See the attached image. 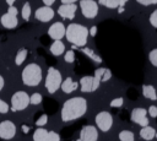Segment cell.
I'll use <instances>...</instances> for the list:
<instances>
[{
    "label": "cell",
    "instance_id": "1",
    "mask_svg": "<svg viewBox=\"0 0 157 141\" xmlns=\"http://www.w3.org/2000/svg\"><path fill=\"white\" fill-rule=\"evenodd\" d=\"M87 110V102L83 97H72L64 102L61 108V120L72 121L81 118Z\"/></svg>",
    "mask_w": 157,
    "mask_h": 141
},
{
    "label": "cell",
    "instance_id": "2",
    "mask_svg": "<svg viewBox=\"0 0 157 141\" xmlns=\"http://www.w3.org/2000/svg\"><path fill=\"white\" fill-rule=\"evenodd\" d=\"M65 37L67 42L74 44L76 48L83 47L87 43L88 28L80 23H70L65 29Z\"/></svg>",
    "mask_w": 157,
    "mask_h": 141
},
{
    "label": "cell",
    "instance_id": "3",
    "mask_svg": "<svg viewBox=\"0 0 157 141\" xmlns=\"http://www.w3.org/2000/svg\"><path fill=\"white\" fill-rule=\"evenodd\" d=\"M21 77H22V82L26 86L28 87L38 86L42 81V69L38 64L31 63L25 66V69L22 70Z\"/></svg>",
    "mask_w": 157,
    "mask_h": 141
},
{
    "label": "cell",
    "instance_id": "4",
    "mask_svg": "<svg viewBox=\"0 0 157 141\" xmlns=\"http://www.w3.org/2000/svg\"><path fill=\"white\" fill-rule=\"evenodd\" d=\"M63 82V78H61V74L58 69L55 67H49L48 69V72H47V77H45V88L49 93H55L60 85Z\"/></svg>",
    "mask_w": 157,
    "mask_h": 141
},
{
    "label": "cell",
    "instance_id": "5",
    "mask_svg": "<svg viewBox=\"0 0 157 141\" xmlns=\"http://www.w3.org/2000/svg\"><path fill=\"white\" fill-rule=\"evenodd\" d=\"M29 105V96L25 91H17L11 97V110L21 112Z\"/></svg>",
    "mask_w": 157,
    "mask_h": 141
},
{
    "label": "cell",
    "instance_id": "6",
    "mask_svg": "<svg viewBox=\"0 0 157 141\" xmlns=\"http://www.w3.org/2000/svg\"><path fill=\"white\" fill-rule=\"evenodd\" d=\"M17 13H18V11H17L16 6H9L7 12L4 13V15L1 16V18H0L1 25H2L5 28H9V29L15 28V27L18 25Z\"/></svg>",
    "mask_w": 157,
    "mask_h": 141
},
{
    "label": "cell",
    "instance_id": "7",
    "mask_svg": "<svg viewBox=\"0 0 157 141\" xmlns=\"http://www.w3.org/2000/svg\"><path fill=\"white\" fill-rule=\"evenodd\" d=\"M96 125L98 126V129L101 131H108L110 130L112 125H113V116L110 115L109 112H99L96 115Z\"/></svg>",
    "mask_w": 157,
    "mask_h": 141
},
{
    "label": "cell",
    "instance_id": "8",
    "mask_svg": "<svg viewBox=\"0 0 157 141\" xmlns=\"http://www.w3.org/2000/svg\"><path fill=\"white\" fill-rule=\"evenodd\" d=\"M81 12L86 18H94L98 13V5L94 0H81Z\"/></svg>",
    "mask_w": 157,
    "mask_h": 141
},
{
    "label": "cell",
    "instance_id": "9",
    "mask_svg": "<svg viewBox=\"0 0 157 141\" xmlns=\"http://www.w3.org/2000/svg\"><path fill=\"white\" fill-rule=\"evenodd\" d=\"M101 85V81L94 76H83L80 80V87L82 92H94Z\"/></svg>",
    "mask_w": 157,
    "mask_h": 141
},
{
    "label": "cell",
    "instance_id": "10",
    "mask_svg": "<svg viewBox=\"0 0 157 141\" xmlns=\"http://www.w3.org/2000/svg\"><path fill=\"white\" fill-rule=\"evenodd\" d=\"M16 135V125L11 120H4L0 123V139L11 140Z\"/></svg>",
    "mask_w": 157,
    "mask_h": 141
},
{
    "label": "cell",
    "instance_id": "11",
    "mask_svg": "<svg viewBox=\"0 0 157 141\" xmlns=\"http://www.w3.org/2000/svg\"><path fill=\"white\" fill-rule=\"evenodd\" d=\"M146 114H147V110L145 108H134L132 112H131V121H134L135 124L141 125L142 128L147 126L148 125V119H147Z\"/></svg>",
    "mask_w": 157,
    "mask_h": 141
},
{
    "label": "cell",
    "instance_id": "12",
    "mask_svg": "<svg viewBox=\"0 0 157 141\" xmlns=\"http://www.w3.org/2000/svg\"><path fill=\"white\" fill-rule=\"evenodd\" d=\"M98 139V131L96 126L86 125L80 131V141H97Z\"/></svg>",
    "mask_w": 157,
    "mask_h": 141
},
{
    "label": "cell",
    "instance_id": "13",
    "mask_svg": "<svg viewBox=\"0 0 157 141\" xmlns=\"http://www.w3.org/2000/svg\"><path fill=\"white\" fill-rule=\"evenodd\" d=\"M65 29L66 27L64 26L63 22H55L53 23L49 29H48V34L50 38H53L54 40H60L64 36H65Z\"/></svg>",
    "mask_w": 157,
    "mask_h": 141
},
{
    "label": "cell",
    "instance_id": "14",
    "mask_svg": "<svg viewBox=\"0 0 157 141\" xmlns=\"http://www.w3.org/2000/svg\"><path fill=\"white\" fill-rule=\"evenodd\" d=\"M34 16L40 22H49L54 17V10L50 6H42L36 10Z\"/></svg>",
    "mask_w": 157,
    "mask_h": 141
},
{
    "label": "cell",
    "instance_id": "15",
    "mask_svg": "<svg viewBox=\"0 0 157 141\" xmlns=\"http://www.w3.org/2000/svg\"><path fill=\"white\" fill-rule=\"evenodd\" d=\"M77 10V6L75 4H61L58 9V13L59 16H61L63 18H67V20H72L75 17V12Z\"/></svg>",
    "mask_w": 157,
    "mask_h": 141
},
{
    "label": "cell",
    "instance_id": "16",
    "mask_svg": "<svg viewBox=\"0 0 157 141\" xmlns=\"http://www.w3.org/2000/svg\"><path fill=\"white\" fill-rule=\"evenodd\" d=\"M77 87H78V82L72 81L71 77H66V78L61 82V85H60V88L63 90L64 93H71V92H74Z\"/></svg>",
    "mask_w": 157,
    "mask_h": 141
},
{
    "label": "cell",
    "instance_id": "17",
    "mask_svg": "<svg viewBox=\"0 0 157 141\" xmlns=\"http://www.w3.org/2000/svg\"><path fill=\"white\" fill-rule=\"evenodd\" d=\"M94 77H97L101 82H105L112 77V71L105 67H98L94 70Z\"/></svg>",
    "mask_w": 157,
    "mask_h": 141
},
{
    "label": "cell",
    "instance_id": "18",
    "mask_svg": "<svg viewBox=\"0 0 157 141\" xmlns=\"http://www.w3.org/2000/svg\"><path fill=\"white\" fill-rule=\"evenodd\" d=\"M126 1L129 0H99V4L105 6L107 9H124V5L126 4Z\"/></svg>",
    "mask_w": 157,
    "mask_h": 141
},
{
    "label": "cell",
    "instance_id": "19",
    "mask_svg": "<svg viewBox=\"0 0 157 141\" xmlns=\"http://www.w3.org/2000/svg\"><path fill=\"white\" fill-rule=\"evenodd\" d=\"M64 51H65V45L61 40H54L53 44L50 45V53L55 56L61 55Z\"/></svg>",
    "mask_w": 157,
    "mask_h": 141
},
{
    "label": "cell",
    "instance_id": "20",
    "mask_svg": "<svg viewBox=\"0 0 157 141\" xmlns=\"http://www.w3.org/2000/svg\"><path fill=\"white\" fill-rule=\"evenodd\" d=\"M142 94L145 98L151 99V101H156L157 99V94H156V90L153 86L151 85H144L142 86Z\"/></svg>",
    "mask_w": 157,
    "mask_h": 141
},
{
    "label": "cell",
    "instance_id": "21",
    "mask_svg": "<svg viewBox=\"0 0 157 141\" xmlns=\"http://www.w3.org/2000/svg\"><path fill=\"white\" fill-rule=\"evenodd\" d=\"M155 134H156V130H155L152 126H150V125L144 126V128L140 130V136H141L144 140H146V141L152 140V139L155 137Z\"/></svg>",
    "mask_w": 157,
    "mask_h": 141
},
{
    "label": "cell",
    "instance_id": "22",
    "mask_svg": "<svg viewBox=\"0 0 157 141\" xmlns=\"http://www.w3.org/2000/svg\"><path fill=\"white\" fill-rule=\"evenodd\" d=\"M48 131L44 128H38L33 134V141H47Z\"/></svg>",
    "mask_w": 157,
    "mask_h": 141
},
{
    "label": "cell",
    "instance_id": "23",
    "mask_svg": "<svg viewBox=\"0 0 157 141\" xmlns=\"http://www.w3.org/2000/svg\"><path fill=\"white\" fill-rule=\"evenodd\" d=\"M82 53L86 54L88 58H91L93 61H96V63H98V64L102 63V58H101L99 55H97L92 49H90V48H82Z\"/></svg>",
    "mask_w": 157,
    "mask_h": 141
},
{
    "label": "cell",
    "instance_id": "24",
    "mask_svg": "<svg viewBox=\"0 0 157 141\" xmlns=\"http://www.w3.org/2000/svg\"><path fill=\"white\" fill-rule=\"evenodd\" d=\"M27 54H28V51H27V49H20L18 51H17V54H16V56H15V64L16 65H21L25 60H26V58H27Z\"/></svg>",
    "mask_w": 157,
    "mask_h": 141
},
{
    "label": "cell",
    "instance_id": "25",
    "mask_svg": "<svg viewBox=\"0 0 157 141\" xmlns=\"http://www.w3.org/2000/svg\"><path fill=\"white\" fill-rule=\"evenodd\" d=\"M119 140L120 141H134L135 137H134L132 131H130V130H123V131L119 132Z\"/></svg>",
    "mask_w": 157,
    "mask_h": 141
},
{
    "label": "cell",
    "instance_id": "26",
    "mask_svg": "<svg viewBox=\"0 0 157 141\" xmlns=\"http://www.w3.org/2000/svg\"><path fill=\"white\" fill-rule=\"evenodd\" d=\"M21 15H22V18L25 21L29 20V16H31V5H29V2H25L23 4L22 10H21Z\"/></svg>",
    "mask_w": 157,
    "mask_h": 141
},
{
    "label": "cell",
    "instance_id": "27",
    "mask_svg": "<svg viewBox=\"0 0 157 141\" xmlns=\"http://www.w3.org/2000/svg\"><path fill=\"white\" fill-rule=\"evenodd\" d=\"M42 99H43L42 94H40V93H38V92H36V93H33V94L29 97V104L37 105V104H39V103L42 102Z\"/></svg>",
    "mask_w": 157,
    "mask_h": 141
},
{
    "label": "cell",
    "instance_id": "28",
    "mask_svg": "<svg viewBox=\"0 0 157 141\" xmlns=\"http://www.w3.org/2000/svg\"><path fill=\"white\" fill-rule=\"evenodd\" d=\"M148 59H150L151 64H152L153 66L157 67V48H155V49H152V50L150 51V54H148Z\"/></svg>",
    "mask_w": 157,
    "mask_h": 141
},
{
    "label": "cell",
    "instance_id": "29",
    "mask_svg": "<svg viewBox=\"0 0 157 141\" xmlns=\"http://www.w3.org/2000/svg\"><path fill=\"white\" fill-rule=\"evenodd\" d=\"M47 121H48V116H47V114H42V115L36 120V125H37L38 128H43V126L47 124Z\"/></svg>",
    "mask_w": 157,
    "mask_h": 141
},
{
    "label": "cell",
    "instance_id": "30",
    "mask_svg": "<svg viewBox=\"0 0 157 141\" xmlns=\"http://www.w3.org/2000/svg\"><path fill=\"white\" fill-rule=\"evenodd\" d=\"M47 141H60V136L55 131H48L47 135Z\"/></svg>",
    "mask_w": 157,
    "mask_h": 141
},
{
    "label": "cell",
    "instance_id": "31",
    "mask_svg": "<svg viewBox=\"0 0 157 141\" xmlns=\"http://www.w3.org/2000/svg\"><path fill=\"white\" fill-rule=\"evenodd\" d=\"M64 59H65L66 63H74V60H75V53H74V50H67V51H65Z\"/></svg>",
    "mask_w": 157,
    "mask_h": 141
},
{
    "label": "cell",
    "instance_id": "32",
    "mask_svg": "<svg viewBox=\"0 0 157 141\" xmlns=\"http://www.w3.org/2000/svg\"><path fill=\"white\" fill-rule=\"evenodd\" d=\"M123 103H124V99L121 97H119V98H115V99H113L110 102V107H113V108H120L123 105Z\"/></svg>",
    "mask_w": 157,
    "mask_h": 141
},
{
    "label": "cell",
    "instance_id": "33",
    "mask_svg": "<svg viewBox=\"0 0 157 141\" xmlns=\"http://www.w3.org/2000/svg\"><path fill=\"white\" fill-rule=\"evenodd\" d=\"M7 112H9V104L0 98V113L1 114H6Z\"/></svg>",
    "mask_w": 157,
    "mask_h": 141
},
{
    "label": "cell",
    "instance_id": "34",
    "mask_svg": "<svg viewBox=\"0 0 157 141\" xmlns=\"http://www.w3.org/2000/svg\"><path fill=\"white\" fill-rule=\"evenodd\" d=\"M150 23H151L155 28H157V10H155V11L150 15Z\"/></svg>",
    "mask_w": 157,
    "mask_h": 141
},
{
    "label": "cell",
    "instance_id": "35",
    "mask_svg": "<svg viewBox=\"0 0 157 141\" xmlns=\"http://www.w3.org/2000/svg\"><path fill=\"white\" fill-rule=\"evenodd\" d=\"M139 4L144 5V6H147V5H155L157 4V0H136Z\"/></svg>",
    "mask_w": 157,
    "mask_h": 141
},
{
    "label": "cell",
    "instance_id": "36",
    "mask_svg": "<svg viewBox=\"0 0 157 141\" xmlns=\"http://www.w3.org/2000/svg\"><path fill=\"white\" fill-rule=\"evenodd\" d=\"M148 114L152 116V118H156L157 116V107L156 105H151L148 108Z\"/></svg>",
    "mask_w": 157,
    "mask_h": 141
},
{
    "label": "cell",
    "instance_id": "37",
    "mask_svg": "<svg viewBox=\"0 0 157 141\" xmlns=\"http://www.w3.org/2000/svg\"><path fill=\"white\" fill-rule=\"evenodd\" d=\"M88 33H90V36H91V37H94V36H96V33H97V27H96V26H92V27L90 28Z\"/></svg>",
    "mask_w": 157,
    "mask_h": 141
},
{
    "label": "cell",
    "instance_id": "38",
    "mask_svg": "<svg viewBox=\"0 0 157 141\" xmlns=\"http://www.w3.org/2000/svg\"><path fill=\"white\" fill-rule=\"evenodd\" d=\"M21 130L23 131V134H28V131H29V126H27V125L23 124V125L21 126Z\"/></svg>",
    "mask_w": 157,
    "mask_h": 141
},
{
    "label": "cell",
    "instance_id": "39",
    "mask_svg": "<svg viewBox=\"0 0 157 141\" xmlns=\"http://www.w3.org/2000/svg\"><path fill=\"white\" fill-rule=\"evenodd\" d=\"M42 1L44 2L45 6H50V5H53L55 2V0H42Z\"/></svg>",
    "mask_w": 157,
    "mask_h": 141
},
{
    "label": "cell",
    "instance_id": "40",
    "mask_svg": "<svg viewBox=\"0 0 157 141\" xmlns=\"http://www.w3.org/2000/svg\"><path fill=\"white\" fill-rule=\"evenodd\" d=\"M4 85H5V80H4V77L0 75V91L4 88Z\"/></svg>",
    "mask_w": 157,
    "mask_h": 141
},
{
    "label": "cell",
    "instance_id": "41",
    "mask_svg": "<svg viewBox=\"0 0 157 141\" xmlns=\"http://www.w3.org/2000/svg\"><path fill=\"white\" fill-rule=\"evenodd\" d=\"M77 0H61L63 4H75Z\"/></svg>",
    "mask_w": 157,
    "mask_h": 141
},
{
    "label": "cell",
    "instance_id": "42",
    "mask_svg": "<svg viewBox=\"0 0 157 141\" xmlns=\"http://www.w3.org/2000/svg\"><path fill=\"white\" fill-rule=\"evenodd\" d=\"M15 1H16V0H6V4H7L9 6H13Z\"/></svg>",
    "mask_w": 157,
    "mask_h": 141
},
{
    "label": "cell",
    "instance_id": "43",
    "mask_svg": "<svg viewBox=\"0 0 157 141\" xmlns=\"http://www.w3.org/2000/svg\"><path fill=\"white\" fill-rule=\"evenodd\" d=\"M155 136H156V137H157V132H156V134H155Z\"/></svg>",
    "mask_w": 157,
    "mask_h": 141
},
{
    "label": "cell",
    "instance_id": "44",
    "mask_svg": "<svg viewBox=\"0 0 157 141\" xmlns=\"http://www.w3.org/2000/svg\"><path fill=\"white\" fill-rule=\"evenodd\" d=\"M76 141H80V139H77V140H76Z\"/></svg>",
    "mask_w": 157,
    "mask_h": 141
}]
</instances>
